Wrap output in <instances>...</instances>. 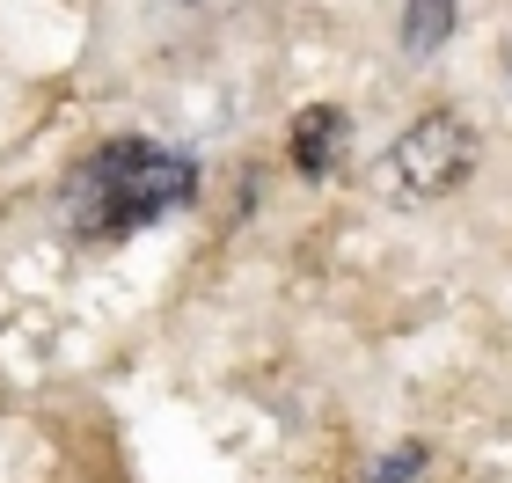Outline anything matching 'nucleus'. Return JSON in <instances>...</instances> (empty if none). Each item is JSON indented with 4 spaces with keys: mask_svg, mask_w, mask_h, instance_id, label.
I'll use <instances>...</instances> for the list:
<instances>
[{
    "mask_svg": "<svg viewBox=\"0 0 512 483\" xmlns=\"http://www.w3.org/2000/svg\"><path fill=\"white\" fill-rule=\"evenodd\" d=\"M198 198V161L147 140V132H118L96 140L59 183V220L66 235L88 249H118L132 235H147L154 220L183 213Z\"/></svg>",
    "mask_w": 512,
    "mask_h": 483,
    "instance_id": "nucleus-1",
    "label": "nucleus"
},
{
    "mask_svg": "<svg viewBox=\"0 0 512 483\" xmlns=\"http://www.w3.org/2000/svg\"><path fill=\"white\" fill-rule=\"evenodd\" d=\"M476 169V132L454 110H425L403 140L388 147V176L403 198H447L461 176Z\"/></svg>",
    "mask_w": 512,
    "mask_h": 483,
    "instance_id": "nucleus-2",
    "label": "nucleus"
},
{
    "mask_svg": "<svg viewBox=\"0 0 512 483\" xmlns=\"http://www.w3.org/2000/svg\"><path fill=\"white\" fill-rule=\"evenodd\" d=\"M337 147H344V110L337 103H315V110L293 118V169L308 183H322L337 169Z\"/></svg>",
    "mask_w": 512,
    "mask_h": 483,
    "instance_id": "nucleus-3",
    "label": "nucleus"
},
{
    "mask_svg": "<svg viewBox=\"0 0 512 483\" xmlns=\"http://www.w3.org/2000/svg\"><path fill=\"white\" fill-rule=\"evenodd\" d=\"M454 0H410V8H403V59H417V66H425V59H439V44H447L454 37Z\"/></svg>",
    "mask_w": 512,
    "mask_h": 483,
    "instance_id": "nucleus-4",
    "label": "nucleus"
},
{
    "mask_svg": "<svg viewBox=\"0 0 512 483\" xmlns=\"http://www.w3.org/2000/svg\"><path fill=\"white\" fill-rule=\"evenodd\" d=\"M425 462H432V454L417 447V440H403V447H388V454H381V462L366 469L359 483H410V476H425Z\"/></svg>",
    "mask_w": 512,
    "mask_h": 483,
    "instance_id": "nucleus-5",
    "label": "nucleus"
},
{
    "mask_svg": "<svg viewBox=\"0 0 512 483\" xmlns=\"http://www.w3.org/2000/svg\"><path fill=\"white\" fill-rule=\"evenodd\" d=\"M505 74H512V52H505Z\"/></svg>",
    "mask_w": 512,
    "mask_h": 483,
    "instance_id": "nucleus-6",
    "label": "nucleus"
}]
</instances>
